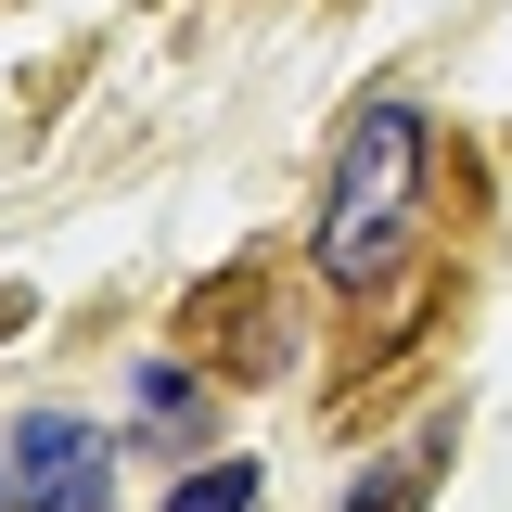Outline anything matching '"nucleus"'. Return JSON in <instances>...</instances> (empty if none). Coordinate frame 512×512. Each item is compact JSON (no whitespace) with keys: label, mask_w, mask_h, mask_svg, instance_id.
I'll list each match as a JSON object with an SVG mask.
<instances>
[{"label":"nucleus","mask_w":512,"mask_h":512,"mask_svg":"<svg viewBox=\"0 0 512 512\" xmlns=\"http://www.w3.org/2000/svg\"><path fill=\"white\" fill-rule=\"evenodd\" d=\"M167 512H256V461H218V474H192Z\"/></svg>","instance_id":"39448f33"},{"label":"nucleus","mask_w":512,"mask_h":512,"mask_svg":"<svg viewBox=\"0 0 512 512\" xmlns=\"http://www.w3.org/2000/svg\"><path fill=\"white\" fill-rule=\"evenodd\" d=\"M436 461H448V436H410L397 461H372V487H346V512H423Z\"/></svg>","instance_id":"7ed1b4c3"},{"label":"nucleus","mask_w":512,"mask_h":512,"mask_svg":"<svg viewBox=\"0 0 512 512\" xmlns=\"http://www.w3.org/2000/svg\"><path fill=\"white\" fill-rule=\"evenodd\" d=\"M128 410H141V423H192V410H205V384H192L180 359H141V372H128Z\"/></svg>","instance_id":"20e7f679"},{"label":"nucleus","mask_w":512,"mask_h":512,"mask_svg":"<svg viewBox=\"0 0 512 512\" xmlns=\"http://www.w3.org/2000/svg\"><path fill=\"white\" fill-rule=\"evenodd\" d=\"M13 500H26V512H103V500H116L103 436H90L77 410H26V423H13Z\"/></svg>","instance_id":"f03ea898"},{"label":"nucleus","mask_w":512,"mask_h":512,"mask_svg":"<svg viewBox=\"0 0 512 512\" xmlns=\"http://www.w3.org/2000/svg\"><path fill=\"white\" fill-rule=\"evenodd\" d=\"M0 512H13V461H0Z\"/></svg>","instance_id":"423d86ee"},{"label":"nucleus","mask_w":512,"mask_h":512,"mask_svg":"<svg viewBox=\"0 0 512 512\" xmlns=\"http://www.w3.org/2000/svg\"><path fill=\"white\" fill-rule=\"evenodd\" d=\"M410 205H423V103H359L346 128V154H333V192H320V282H384L397 269V231H410Z\"/></svg>","instance_id":"f257e3e1"}]
</instances>
